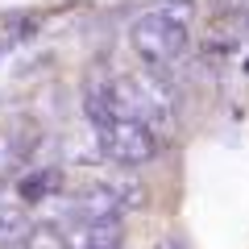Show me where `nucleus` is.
<instances>
[{"label":"nucleus","mask_w":249,"mask_h":249,"mask_svg":"<svg viewBox=\"0 0 249 249\" xmlns=\"http://www.w3.org/2000/svg\"><path fill=\"white\" fill-rule=\"evenodd\" d=\"M112 96H116V116L142 124H170L175 121V88L162 75L142 71V75H121L112 79Z\"/></svg>","instance_id":"f257e3e1"},{"label":"nucleus","mask_w":249,"mask_h":249,"mask_svg":"<svg viewBox=\"0 0 249 249\" xmlns=\"http://www.w3.org/2000/svg\"><path fill=\"white\" fill-rule=\"evenodd\" d=\"M96 145L100 158L116 162V166H145V162L158 158V133L142 121H129V116H112L108 124L96 129Z\"/></svg>","instance_id":"f03ea898"},{"label":"nucleus","mask_w":249,"mask_h":249,"mask_svg":"<svg viewBox=\"0 0 249 249\" xmlns=\"http://www.w3.org/2000/svg\"><path fill=\"white\" fill-rule=\"evenodd\" d=\"M129 37H133V50L142 54L150 67H170V62H178L187 50H191V34H187V25H178V21L162 17V13H142V17L133 21V29H129Z\"/></svg>","instance_id":"7ed1b4c3"},{"label":"nucleus","mask_w":249,"mask_h":249,"mask_svg":"<svg viewBox=\"0 0 249 249\" xmlns=\"http://www.w3.org/2000/svg\"><path fill=\"white\" fill-rule=\"evenodd\" d=\"M62 237H67V249H121L124 224L121 220H83V224H67Z\"/></svg>","instance_id":"20e7f679"},{"label":"nucleus","mask_w":249,"mask_h":249,"mask_svg":"<svg viewBox=\"0 0 249 249\" xmlns=\"http://www.w3.org/2000/svg\"><path fill=\"white\" fill-rule=\"evenodd\" d=\"M83 116L91 121V129L108 124L116 116V96H112V79L104 75H91L88 88H83Z\"/></svg>","instance_id":"39448f33"},{"label":"nucleus","mask_w":249,"mask_h":249,"mask_svg":"<svg viewBox=\"0 0 249 249\" xmlns=\"http://www.w3.org/2000/svg\"><path fill=\"white\" fill-rule=\"evenodd\" d=\"M104 187H108V196L116 199V208L121 212H142L145 208V183H137L133 175H112V178H104Z\"/></svg>","instance_id":"423d86ee"},{"label":"nucleus","mask_w":249,"mask_h":249,"mask_svg":"<svg viewBox=\"0 0 249 249\" xmlns=\"http://www.w3.org/2000/svg\"><path fill=\"white\" fill-rule=\"evenodd\" d=\"M25 232H29V220L17 208H0V249H21Z\"/></svg>","instance_id":"0eeeda50"},{"label":"nucleus","mask_w":249,"mask_h":249,"mask_svg":"<svg viewBox=\"0 0 249 249\" xmlns=\"http://www.w3.org/2000/svg\"><path fill=\"white\" fill-rule=\"evenodd\" d=\"M58 191V170H34V175L21 178V196L29 199V204H37V199L54 196Z\"/></svg>","instance_id":"6e6552de"},{"label":"nucleus","mask_w":249,"mask_h":249,"mask_svg":"<svg viewBox=\"0 0 249 249\" xmlns=\"http://www.w3.org/2000/svg\"><path fill=\"white\" fill-rule=\"evenodd\" d=\"M21 249H67V237H62L58 224H29Z\"/></svg>","instance_id":"1a4fd4ad"},{"label":"nucleus","mask_w":249,"mask_h":249,"mask_svg":"<svg viewBox=\"0 0 249 249\" xmlns=\"http://www.w3.org/2000/svg\"><path fill=\"white\" fill-rule=\"evenodd\" d=\"M154 13H162V17H170V21H178V25H187V21L196 17V4H191V0H162Z\"/></svg>","instance_id":"9d476101"},{"label":"nucleus","mask_w":249,"mask_h":249,"mask_svg":"<svg viewBox=\"0 0 249 249\" xmlns=\"http://www.w3.org/2000/svg\"><path fill=\"white\" fill-rule=\"evenodd\" d=\"M150 249H187V245H183V241H154Z\"/></svg>","instance_id":"9b49d317"}]
</instances>
